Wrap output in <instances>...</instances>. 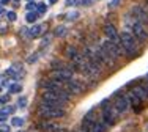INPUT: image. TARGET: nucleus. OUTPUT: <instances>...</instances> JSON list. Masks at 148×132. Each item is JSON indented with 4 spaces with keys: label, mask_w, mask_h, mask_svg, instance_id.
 <instances>
[{
    "label": "nucleus",
    "mask_w": 148,
    "mask_h": 132,
    "mask_svg": "<svg viewBox=\"0 0 148 132\" xmlns=\"http://www.w3.org/2000/svg\"><path fill=\"white\" fill-rule=\"evenodd\" d=\"M120 39H121V46H123V49H125V54L128 58H134L140 54V44L142 43H140L129 30L121 32Z\"/></svg>",
    "instance_id": "1"
},
{
    "label": "nucleus",
    "mask_w": 148,
    "mask_h": 132,
    "mask_svg": "<svg viewBox=\"0 0 148 132\" xmlns=\"http://www.w3.org/2000/svg\"><path fill=\"white\" fill-rule=\"evenodd\" d=\"M99 109H101V121H103V124L106 127H112L118 120V113H117V110H115L112 101L110 99L101 101Z\"/></svg>",
    "instance_id": "2"
},
{
    "label": "nucleus",
    "mask_w": 148,
    "mask_h": 132,
    "mask_svg": "<svg viewBox=\"0 0 148 132\" xmlns=\"http://www.w3.org/2000/svg\"><path fill=\"white\" fill-rule=\"evenodd\" d=\"M36 113L41 120H60V118L66 116V109L62 107H54V105H46V104L40 102L36 107Z\"/></svg>",
    "instance_id": "3"
},
{
    "label": "nucleus",
    "mask_w": 148,
    "mask_h": 132,
    "mask_svg": "<svg viewBox=\"0 0 148 132\" xmlns=\"http://www.w3.org/2000/svg\"><path fill=\"white\" fill-rule=\"evenodd\" d=\"M99 46L103 47V49L106 50V54H107L110 58H114L115 61H117L118 58H121V57H126L125 49H123L121 44H115V43H112V41H109V39H104Z\"/></svg>",
    "instance_id": "4"
},
{
    "label": "nucleus",
    "mask_w": 148,
    "mask_h": 132,
    "mask_svg": "<svg viewBox=\"0 0 148 132\" xmlns=\"http://www.w3.org/2000/svg\"><path fill=\"white\" fill-rule=\"evenodd\" d=\"M112 104H114L115 110H117L118 116L125 115L126 112H128L129 109V101H128V96L125 95L123 91H117L114 95V101H112Z\"/></svg>",
    "instance_id": "5"
},
{
    "label": "nucleus",
    "mask_w": 148,
    "mask_h": 132,
    "mask_svg": "<svg viewBox=\"0 0 148 132\" xmlns=\"http://www.w3.org/2000/svg\"><path fill=\"white\" fill-rule=\"evenodd\" d=\"M38 129L41 132H63L66 127L62 123H55L54 120H40L38 121Z\"/></svg>",
    "instance_id": "6"
},
{
    "label": "nucleus",
    "mask_w": 148,
    "mask_h": 132,
    "mask_svg": "<svg viewBox=\"0 0 148 132\" xmlns=\"http://www.w3.org/2000/svg\"><path fill=\"white\" fill-rule=\"evenodd\" d=\"M103 33L106 35V38H107L109 41H112V43L115 44H121V39H120V33L117 32V29H115V25L112 22H106L103 25Z\"/></svg>",
    "instance_id": "7"
},
{
    "label": "nucleus",
    "mask_w": 148,
    "mask_h": 132,
    "mask_svg": "<svg viewBox=\"0 0 148 132\" xmlns=\"http://www.w3.org/2000/svg\"><path fill=\"white\" fill-rule=\"evenodd\" d=\"M65 88L69 91V95L74 96V95H82L85 91V85H84L80 80H76V79H71L65 83Z\"/></svg>",
    "instance_id": "8"
},
{
    "label": "nucleus",
    "mask_w": 148,
    "mask_h": 132,
    "mask_svg": "<svg viewBox=\"0 0 148 132\" xmlns=\"http://www.w3.org/2000/svg\"><path fill=\"white\" fill-rule=\"evenodd\" d=\"M129 13L134 16V19H136L137 22L143 24V25H147V24H148V16H147V13L143 11L142 5H132Z\"/></svg>",
    "instance_id": "9"
},
{
    "label": "nucleus",
    "mask_w": 148,
    "mask_h": 132,
    "mask_svg": "<svg viewBox=\"0 0 148 132\" xmlns=\"http://www.w3.org/2000/svg\"><path fill=\"white\" fill-rule=\"evenodd\" d=\"M126 96H128V101H129V107H132V110L136 113H139L140 110H142V105H143V101L139 98V96L136 95V93L132 91V90H129L128 93H126Z\"/></svg>",
    "instance_id": "10"
},
{
    "label": "nucleus",
    "mask_w": 148,
    "mask_h": 132,
    "mask_svg": "<svg viewBox=\"0 0 148 132\" xmlns=\"http://www.w3.org/2000/svg\"><path fill=\"white\" fill-rule=\"evenodd\" d=\"M99 115H98V112H96V109H90L88 112L84 115V118H82V126H90L91 123H95V121H98L99 120Z\"/></svg>",
    "instance_id": "11"
},
{
    "label": "nucleus",
    "mask_w": 148,
    "mask_h": 132,
    "mask_svg": "<svg viewBox=\"0 0 148 132\" xmlns=\"http://www.w3.org/2000/svg\"><path fill=\"white\" fill-rule=\"evenodd\" d=\"M85 127V126H84ZM87 129H88V132H106V129L107 127L103 124V121H101V118L98 121H95V123H91L90 126H87Z\"/></svg>",
    "instance_id": "12"
},
{
    "label": "nucleus",
    "mask_w": 148,
    "mask_h": 132,
    "mask_svg": "<svg viewBox=\"0 0 148 132\" xmlns=\"http://www.w3.org/2000/svg\"><path fill=\"white\" fill-rule=\"evenodd\" d=\"M77 54H79V50H77L76 47L73 46V44H68V46H65V57L69 58L71 61L77 57Z\"/></svg>",
    "instance_id": "13"
},
{
    "label": "nucleus",
    "mask_w": 148,
    "mask_h": 132,
    "mask_svg": "<svg viewBox=\"0 0 148 132\" xmlns=\"http://www.w3.org/2000/svg\"><path fill=\"white\" fill-rule=\"evenodd\" d=\"M43 32H44V25H43V24H35V25L30 29L29 35L32 38H38V36H41V33H43Z\"/></svg>",
    "instance_id": "14"
},
{
    "label": "nucleus",
    "mask_w": 148,
    "mask_h": 132,
    "mask_svg": "<svg viewBox=\"0 0 148 132\" xmlns=\"http://www.w3.org/2000/svg\"><path fill=\"white\" fill-rule=\"evenodd\" d=\"M38 16H40V14H38L36 11H29V13H27V16H25V20L29 24H33V22H36Z\"/></svg>",
    "instance_id": "15"
},
{
    "label": "nucleus",
    "mask_w": 148,
    "mask_h": 132,
    "mask_svg": "<svg viewBox=\"0 0 148 132\" xmlns=\"http://www.w3.org/2000/svg\"><path fill=\"white\" fill-rule=\"evenodd\" d=\"M14 112H16V107H14V105H5L2 110H0V113H2V115H6V116H8V115H13Z\"/></svg>",
    "instance_id": "16"
},
{
    "label": "nucleus",
    "mask_w": 148,
    "mask_h": 132,
    "mask_svg": "<svg viewBox=\"0 0 148 132\" xmlns=\"http://www.w3.org/2000/svg\"><path fill=\"white\" fill-rule=\"evenodd\" d=\"M11 126H14V127H22V126H24V118L13 116V118H11Z\"/></svg>",
    "instance_id": "17"
},
{
    "label": "nucleus",
    "mask_w": 148,
    "mask_h": 132,
    "mask_svg": "<svg viewBox=\"0 0 148 132\" xmlns=\"http://www.w3.org/2000/svg\"><path fill=\"white\" fill-rule=\"evenodd\" d=\"M68 33V29L66 27H63V25H60L55 29V36H65V35Z\"/></svg>",
    "instance_id": "18"
},
{
    "label": "nucleus",
    "mask_w": 148,
    "mask_h": 132,
    "mask_svg": "<svg viewBox=\"0 0 148 132\" xmlns=\"http://www.w3.org/2000/svg\"><path fill=\"white\" fill-rule=\"evenodd\" d=\"M22 91V85L19 83H11L10 85V93H21Z\"/></svg>",
    "instance_id": "19"
},
{
    "label": "nucleus",
    "mask_w": 148,
    "mask_h": 132,
    "mask_svg": "<svg viewBox=\"0 0 148 132\" xmlns=\"http://www.w3.org/2000/svg\"><path fill=\"white\" fill-rule=\"evenodd\" d=\"M46 11H47L46 3H38V5H36V13H38V14H44Z\"/></svg>",
    "instance_id": "20"
},
{
    "label": "nucleus",
    "mask_w": 148,
    "mask_h": 132,
    "mask_svg": "<svg viewBox=\"0 0 148 132\" xmlns=\"http://www.w3.org/2000/svg\"><path fill=\"white\" fill-rule=\"evenodd\" d=\"M27 102H29V101H27L25 96H21L19 101H17V105H19L21 109H24V107H27Z\"/></svg>",
    "instance_id": "21"
},
{
    "label": "nucleus",
    "mask_w": 148,
    "mask_h": 132,
    "mask_svg": "<svg viewBox=\"0 0 148 132\" xmlns=\"http://www.w3.org/2000/svg\"><path fill=\"white\" fill-rule=\"evenodd\" d=\"M6 17H8V20H11V22H14V20L17 19V16H16L14 11H8V13H6Z\"/></svg>",
    "instance_id": "22"
},
{
    "label": "nucleus",
    "mask_w": 148,
    "mask_h": 132,
    "mask_svg": "<svg viewBox=\"0 0 148 132\" xmlns=\"http://www.w3.org/2000/svg\"><path fill=\"white\" fill-rule=\"evenodd\" d=\"M10 131H11V126H10V124H5V123L0 124V132H10Z\"/></svg>",
    "instance_id": "23"
},
{
    "label": "nucleus",
    "mask_w": 148,
    "mask_h": 132,
    "mask_svg": "<svg viewBox=\"0 0 148 132\" xmlns=\"http://www.w3.org/2000/svg\"><path fill=\"white\" fill-rule=\"evenodd\" d=\"M79 17V13H69L68 16H66V20H74Z\"/></svg>",
    "instance_id": "24"
},
{
    "label": "nucleus",
    "mask_w": 148,
    "mask_h": 132,
    "mask_svg": "<svg viewBox=\"0 0 148 132\" xmlns=\"http://www.w3.org/2000/svg\"><path fill=\"white\" fill-rule=\"evenodd\" d=\"M8 101H10V95H3V96H0V104H2V105H3V104H6Z\"/></svg>",
    "instance_id": "25"
},
{
    "label": "nucleus",
    "mask_w": 148,
    "mask_h": 132,
    "mask_svg": "<svg viewBox=\"0 0 148 132\" xmlns=\"http://www.w3.org/2000/svg\"><path fill=\"white\" fill-rule=\"evenodd\" d=\"M120 2H121V0H112V2L110 3H109V8H115V6H118L120 5Z\"/></svg>",
    "instance_id": "26"
},
{
    "label": "nucleus",
    "mask_w": 148,
    "mask_h": 132,
    "mask_svg": "<svg viewBox=\"0 0 148 132\" xmlns=\"http://www.w3.org/2000/svg\"><path fill=\"white\" fill-rule=\"evenodd\" d=\"M36 58H38V54H33V55H30V57L27 58V61H29V63H35Z\"/></svg>",
    "instance_id": "27"
},
{
    "label": "nucleus",
    "mask_w": 148,
    "mask_h": 132,
    "mask_svg": "<svg viewBox=\"0 0 148 132\" xmlns=\"http://www.w3.org/2000/svg\"><path fill=\"white\" fill-rule=\"evenodd\" d=\"M27 10H29V11H35V10H36V3H29V5H27Z\"/></svg>",
    "instance_id": "28"
},
{
    "label": "nucleus",
    "mask_w": 148,
    "mask_h": 132,
    "mask_svg": "<svg viewBox=\"0 0 148 132\" xmlns=\"http://www.w3.org/2000/svg\"><path fill=\"white\" fill-rule=\"evenodd\" d=\"M77 3V0H66V5L68 6H73V5H76Z\"/></svg>",
    "instance_id": "29"
},
{
    "label": "nucleus",
    "mask_w": 148,
    "mask_h": 132,
    "mask_svg": "<svg viewBox=\"0 0 148 132\" xmlns=\"http://www.w3.org/2000/svg\"><path fill=\"white\" fill-rule=\"evenodd\" d=\"M0 32H2V33H5V32H6V27L3 25V24H0Z\"/></svg>",
    "instance_id": "30"
},
{
    "label": "nucleus",
    "mask_w": 148,
    "mask_h": 132,
    "mask_svg": "<svg viewBox=\"0 0 148 132\" xmlns=\"http://www.w3.org/2000/svg\"><path fill=\"white\" fill-rule=\"evenodd\" d=\"M142 8H143V11H145V13H147V16H148V5H147V3H143Z\"/></svg>",
    "instance_id": "31"
},
{
    "label": "nucleus",
    "mask_w": 148,
    "mask_h": 132,
    "mask_svg": "<svg viewBox=\"0 0 148 132\" xmlns=\"http://www.w3.org/2000/svg\"><path fill=\"white\" fill-rule=\"evenodd\" d=\"M77 132H88V129H87V127H84V126H80V129L77 131Z\"/></svg>",
    "instance_id": "32"
},
{
    "label": "nucleus",
    "mask_w": 148,
    "mask_h": 132,
    "mask_svg": "<svg viewBox=\"0 0 148 132\" xmlns=\"http://www.w3.org/2000/svg\"><path fill=\"white\" fill-rule=\"evenodd\" d=\"M11 2V0H0V3H2V5H6V3H10Z\"/></svg>",
    "instance_id": "33"
},
{
    "label": "nucleus",
    "mask_w": 148,
    "mask_h": 132,
    "mask_svg": "<svg viewBox=\"0 0 148 132\" xmlns=\"http://www.w3.org/2000/svg\"><path fill=\"white\" fill-rule=\"evenodd\" d=\"M49 3H57V0H49Z\"/></svg>",
    "instance_id": "34"
},
{
    "label": "nucleus",
    "mask_w": 148,
    "mask_h": 132,
    "mask_svg": "<svg viewBox=\"0 0 148 132\" xmlns=\"http://www.w3.org/2000/svg\"><path fill=\"white\" fill-rule=\"evenodd\" d=\"M3 14V8H0V16H2Z\"/></svg>",
    "instance_id": "35"
},
{
    "label": "nucleus",
    "mask_w": 148,
    "mask_h": 132,
    "mask_svg": "<svg viewBox=\"0 0 148 132\" xmlns=\"http://www.w3.org/2000/svg\"><path fill=\"white\" fill-rule=\"evenodd\" d=\"M145 3H147V5H148V0H145Z\"/></svg>",
    "instance_id": "36"
},
{
    "label": "nucleus",
    "mask_w": 148,
    "mask_h": 132,
    "mask_svg": "<svg viewBox=\"0 0 148 132\" xmlns=\"http://www.w3.org/2000/svg\"><path fill=\"white\" fill-rule=\"evenodd\" d=\"M17 132H24V131H17Z\"/></svg>",
    "instance_id": "37"
},
{
    "label": "nucleus",
    "mask_w": 148,
    "mask_h": 132,
    "mask_svg": "<svg viewBox=\"0 0 148 132\" xmlns=\"http://www.w3.org/2000/svg\"><path fill=\"white\" fill-rule=\"evenodd\" d=\"M0 91H2V88H0Z\"/></svg>",
    "instance_id": "38"
}]
</instances>
